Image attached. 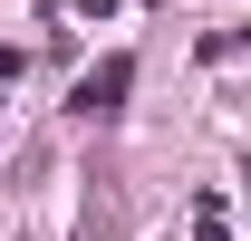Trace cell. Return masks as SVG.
<instances>
[{
    "label": "cell",
    "instance_id": "cell-1",
    "mask_svg": "<svg viewBox=\"0 0 251 241\" xmlns=\"http://www.w3.org/2000/svg\"><path fill=\"white\" fill-rule=\"evenodd\" d=\"M126 87H135V58L116 48L106 68H87V77H77V116H97V125H106V116H126Z\"/></svg>",
    "mask_w": 251,
    "mask_h": 241
},
{
    "label": "cell",
    "instance_id": "cell-2",
    "mask_svg": "<svg viewBox=\"0 0 251 241\" xmlns=\"http://www.w3.org/2000/svg\"><path fill=\"white\" fill-rule=\"evenodd\" d=\"M193 241H222V193H203V203H193Z\"/></svg>",
    "mask_w": 251,
    "mask_h": 241
}]
</instances>
